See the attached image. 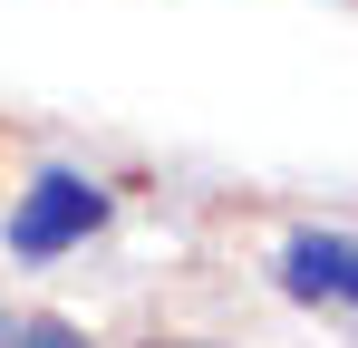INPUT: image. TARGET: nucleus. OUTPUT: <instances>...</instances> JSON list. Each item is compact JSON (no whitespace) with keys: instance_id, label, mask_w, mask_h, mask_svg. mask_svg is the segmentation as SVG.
Masks as SVG:
<instances>
[{"instance_id":"1","label":"nucleus","mask_w":358,"mask_h":348,"mask_svg":"<svg viewBox=\"0 0 358 348\" xmlns=\"http://www.w3.org/2000/svg\"><path fill=\"white\" fill-rule=\"evenodd\" d=\"M107 223V194L87 184V174H39L29 184V203L10 213V252H29V261H49V252H68L78 232Z\"/></svg>"},{"instance_id":"2","label":"nucleus","mask_w":358,"mask_h":348,"mask_svg":"<svg viewBox=\"0 0 358 348\" xmlns=\"http://www.w3.org/2000/svg\"><path fill=\"white\" fill-rule=\"evenodd\" d=\"M291 290H300V300H349V310H358V252H349V242H320V232L291 242Z\"/></svg>"},{"instance_id":"3","label":"nucleus","mask_w":358,"mask_h":348,"mask_svg":"<svg viewBox=\"0 0 358 348\" xmlns=\"http://www.w3.org/2000/svg\"><path fill=\"white\" fill-rule=\"evenodd\" d=\"M20 348H78V339H68L59 319H39V329H29V339H20Z\"/></svg>"},{"instance_id":"4","label":"nucleus","mask_w":358,"mask_h":348,"mask_svg":"<svg viewBox=\"0 0 358 348\" xmlns=\"http://www.w3.org/2000/svg\"><path fill=\"white\" fill-rule=\"evenodd\" d=\"M155 348H184V339H155Z\"/></svg>"}]
</instances>
